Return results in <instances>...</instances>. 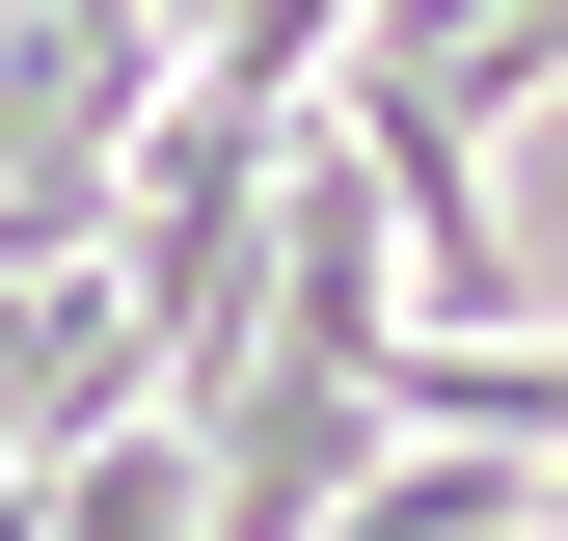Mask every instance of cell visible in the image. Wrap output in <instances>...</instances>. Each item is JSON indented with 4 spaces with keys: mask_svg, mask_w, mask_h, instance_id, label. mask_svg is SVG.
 <instances>
[{
    "mask_svg": "<svg viewBox=\"0 0 568 541\" xmlns=\"http://www.w3.org/2000/svg\"><path fill=\"white\" fill-rule=\"evenodd\" d=\"M352 82H406L434 135H515L568 82V0H352Z\"/></svg>",
    "mask_w": 568,
    "mask_h": 541,
    "instance_id": "cell-1",
    "label": "cell"
},
{
    "mask_svg": "<svg viewBox=\"0 0 568 541\" xmlns=\"http://www.w3.org/2000/svg\"><path fill=\"white\" fill-rule=\"evenodd\" d=\"M325 541H541V488H515V460H379Z\"/></svg>",
    "mask_w": 568,
    "mask_h": 541,
    "instance_id": "cell-2",
    "label": "cell"
},
{
    "mask_svg": "<svg viewBox=\"0 0 568 541\" xmlns=\"http://www.w3.org/2000/svg\"><path fill=\"white\" fill-rule=\"evenodd\" d=\"M0 541H28V488H0Z\"/></svg>",
    "mask_w": 568,
    "mask_h": 541,
    "instance_id": "cell-3",
    "label": "cell"
}]
</instances>
